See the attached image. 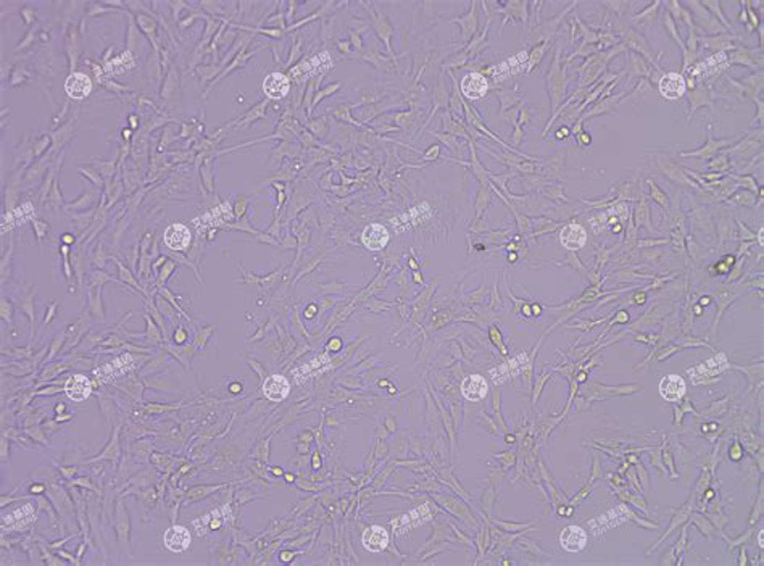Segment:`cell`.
Masks as SVG:
<instances>
[{
	"label": "cell",
	"instance_id": "obj_1",
	"mask_svg": "<svg viewBox=\"0 0 764 566\" xmlns=\"http://www.w3.org/2000/svg\"><path fill=\"white\" fill-rule=\"evenodd\" d=\"M190 542H192V536L189 533V529L184 528V526H179V524L171 526V528L166 529L163 534L165 547L172 554L186 552V550L189 549Z\"/></svg>",
	"mask_w": 764,
	"mask_h": 566
},
{
	"label": "cell",
	"instance_id": "obj_2",
	"mask_svg": "<svg viewBox=\"0 0 764 566\" xmlns=\"http://www.w3.org/2000/svg\"><path fill=\"white\" fill-rule=\"evenodd\" d=\"M190 239L192 236L189 228L182 223H175L168 226L163 234V242L166 247L171 250H179V252L189 247Z\"/></svg>",
	"mask_w": 764,
	"mask_h": 566
},
{
	"label": "cell",
	"instance_id": "obj_3",
	"mask_svg": "<svg viewBox=\"0 0 764 566\" xmlns=\"http://www.w3.org/2000/svg\"><path fill=\"white\" fill-rule=\"evenodd\" d=\"M560 544L566 552H580L587 545V533L580 526H568L560 534Z\"/></svg>",
	"mask_w": 764,
	"mask_h": 566
},
{
	"label": "cell",
	"instance_id": "obj_4",
	"mask_svg": "<svg viewBox=\"0 0 764 566\" xmlns=\"http://www.w3.org/2000/svg\"><path fill=\"white\" fill-rule=\"evenodd\" d=\"M685 89H687V85H685L684 76L679 73H666L659 80V94L668 100H677L685 94Z\"/></svg>",
	"mask_w": 764,
	"mask_h": 566
},
{
	"label": "cell",
	"instance_id": "obj_5",
	"mask_svg": "<svg viewBox=\"0 0 764 566\" xmlns=\"http://www.w3.org/2000/svg\"><path fill=\"white\" fill-rule=\"evenodd\" d=\"M66 397L73 402H85L92 393L91 379L85 375H73L65 384Z\"/></svg>",
	"mask_w": 764,
	"mask_h": 566
},
{
	"label": "cell",
	"instance_id": "obj_6",
	"mask_svg": "<svg viewBox=\"0 0 764 566\" xmlns=\"http://www.w3.org/2000/svg\"><path fill=\"white\" fill-rule=\"evenodd\" d=\"M362 544L368 552H382L389 545V533L382 526H369L362 536Z\"/></svg>",
	"mask_w": 764,
	"mask_h": 566
},
{
	"label": "cell",
	"instance_id": "obj_7",
	"mask_svg": "<svg viewBox=\"0 0 764 566\" xmlns=\"http://www.w3.org/2000/svg\"><path fill=\"white\" fill-rule=\"evenodd\" d=\"M429 518H431L429 508L426 505H423L420 508H415L413 511H410L408 515H403L398 520H393L392 526H393V531H396V534L400 536L403 533H407L408 529H413L416 528V526L423 524Z\"/></svg>",
	"mask_w": 764,
	"mask_h": 566
},
{
	"label": "cell",
	"instance_id": "obj_8",
	"mask_svg": "<svg viewBox=\"0 0 764 566\" xmlns=\"http://www.w3.org/2000/svg\"><path fill=\"white\" fill-rule=\"evenodd\" d=\"M362 242L369 250H382L389 244V231L379 223L369 224L363 229Z\"/></svg>",
	"mask_w": 764,
	"mask_h": 566
},
{
	"label": "cell",
	"instance_id": "obj_9",
	"mask_svg": "<svg viewBox=\"0 0 764 566\" xmlns=\"http://www.w3.org/2000/svg\"><path fill=\"white\" fill-rule=\"evenodd\" d=\"M289 392H290V382L287 381V378L281 375H271L265 379L263 393L268 400L281 402L289 396Z\"/></svg>",
	"mask_w": 764,
	"mask_h": 566
},
{
	"label": "cell",
	"instance_id": "obj_10",
	"mask_svg": "<svg viewBox=\"0 0 764 566\" xmlns=\"http://www.w3.org/2000/svg\"><path fill=\"white\" fill-rule=\"evenodd\" d=\"M461 393L466 400L471 402H479L482 398H486L489 393V386H487L486 378L481 375H471L463 379L461 382Z\"/></svg>",
	"mask_w": 764,
	"mask_h": 566
},
{
	"label": "cell",
	"instance_id": "obj_11",
	"mask_svg": "<svg viewBox=\"0 0 764 566\" xmlns=\"http://www.w3.org/2000/svg\"><path fill=\"white\" fill-rule=\"evenodd\" d=\"M685 381L679 375H668L659 381V396L668 402H677L685 396Z\"/></svg>",
	"mask_w": 764,
	"mask_h": 566
},
{
	"label": "cell",
	"instance_id": "obj_12",
	"mask_svg": "<svg viewBox=\"0 0 764 566\" xmlns=\"http://www.w3.org/2000/svg\"><path fill=\"white\" fill-rule=\"evenodd\" d=\"M487 89H489V82L481 73H470L461 80V92L471 100L484 97Z\"/></svg>",
	"mask_w": 764,
	"mask_h": 566
},
{
	"label": "cell",
	"instance_id": "obj_13",
	"mask_svg": "<svg viewBox=\"0 0 764 566\" xmlns=\"http://www.w3.org/2000/svg\"><path fill=\"white\" fill-rule=\"evenodd\" d=\"M65 91L75 100H82L86 98L92 91V81L85 75V73H73L66 78L65 81Z\"/></svg>",
	"mask_w": 764,
	"mask_h": 566
},
{
	"label": "cell",
	"instance_id": "obj_14",
	"mask_svg": "<svg viewBox=\"0 0 764 566\" xmlns=\"http://www.w3.org/2000/svg\"><path fill=\"white\" fill-rule=\"evenodd\" d=\"M289 89V78H285L283 73H271L263 81V92L269 98H274V100H279V98L287 96Z\"/></svg>",
	"mask_w": 764,
	"mask_h": 566
},
{
	"label": "cell",
	"instance_id": "obj_15",
	"mask_svg": "<svg viewBox=\"0 0 764 566\" xmlns=\"http://www.w3.org/2000/svg\"><path fill=\"white\" fill-rule=\"evenodd\" d=\"M560 240L566 249L579 250L584 247L585 242H587V233H585L583 226L573 223V224H568L563 231H561Z\"/></svg>",
	"mask_w": 764,
	"mask_h": 566
}]
</instances>
